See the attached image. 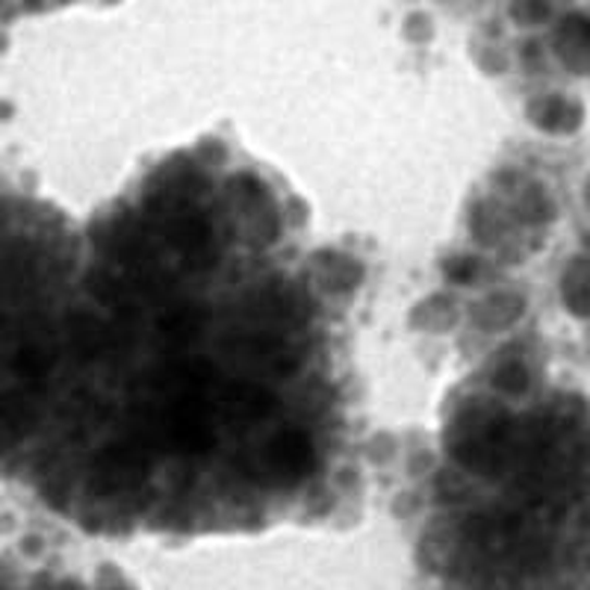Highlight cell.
<instances>
[{"mask_svg": "<svg viewBox=\"0 0 590 590\" xmlns=\"http://www.w3.org/2000/svg\"><path fill=\"white\" fill-rule=\"evenodd\" d=\"M316 464V452L314 443L307 434L302 431H284V434H278L269 448H266V469L275 476L278 481H284V484H293V481H302L314 469Z\"/></svg>", "mask_w": 590, "mask_h": 590, "instance_id": "cell-1", "label": "cell"}, {"mask_svg": "<svg viewBox=\"0 0 590 590\" xmlns=\"http://www.w3.org/2000/svg\"><path fill=\"white\" fill-rule=\"evenodd\" d=\"M95 467L101 472V479L110 481L112 488H115L119 481L143 479L148 467H151V458H148V448H145L139 440L122 438L112 440V443H107V446L101 448Z\"/></svg>", "mask_w": 590, "mask_h": 590, "instance_id": "cell-2", "label": "cell"}, {"mask_svg": "<svg viewBox=\"0 0 590 590\" xmlns=\"http://www.w3.org/2000/svg\"><path fill=\"white\" fill-rule=\"evenodd\" d=\"M216 384V369L207 360H177L165 364L151 376V388L172 396H204Z\"/></svg>", "mask_w": 590, "mask_h": 590, "instance_id": "cell-3", "label": "cell"}, {"mask_svg": "<svg viewBox=\"0 0 590 590\" xmlns=\"http://www.w3.org/2000/svg\"><path fill=\"white\" fill-rule=\"evenodd\" d=\"M169 239L193 266L216 263L213 248H210V224L204 222L201 216L189 213L177 219L169 231Z\"/></svg>", "mask_w": 590, "mask_h": 590, "instance_id": "cell-4", "label": "cell"}, {"mask_svg": "<svg viewBox=\"0 0 590 590\" xmlns=\"http://www.w3.org/2000/svg\"><path fill=\"white\" fill-rule=\"evenodd\" d=\"M36 419H39V410L27 396H21V393L0 396V452H7L21 438H27Z\"/></svg>", "mask_w": 590, "mask_h": 590, "instance_id": "cell-5", "label": "cell"}, {"mask_svg": "<svg viewBox=\"0 0 590 590\" xmlns=\"http://www.w3.org/2000/svg\"><path fill=\"white\" fill-rule=\"evenodd\" d=\"M165 438H169L174 452H181V455H193V458L207 455V452L216 446V438L210 434L207 422H195V419L169 417L165 419Z\"/></svg>", "mask_w": 590, "mask_h": 590, "instance_id": "cell-6", "label": "cell"}, {"mask_svg": "<svg viewBox=\"0 0 590 590\" xmlns=\"http://www.w3.org/2000/svg\"><path fill=\"white\" fill-rule=\"evenodd\" d=\"M69 346L81 360H95L110 346V331L95 319V316L77 314L69 322Z\"/></svg>", "mask_w": 590, "mask_h": 590, "instance_id": "cell-7", "label": "cell"}, {"mask_svg": "<svg viewBox=\"0 0 590 590\" xmlns=\"http://www.w3.org/2000/svg\"><path fill=\"white\" fill-rule=\"evenodd\" d=\"M224 402L231 407V414L239 419H266L275 410V396L269 390L257 384H231L224 393Z\"/></svg>", "mask_w": 590, "mask_h": 590, "instance_id": "cell-8", "label": "cell"}, {"mask_svg": "<svg viewBox=\"0 0 590 590\" xmlns=\"http://www.w3.org/2000/svg\"><path fill=\"white\" fill-rule=\"evenodd\" d=\"M204 328V314L198 307H174L169 314L160 319V334L174 343V346H186V343H193L195 336L201 334Z\"/></svg>", "mask_w": 590, "mask_h": 590, "instance_id": "cell-9", "label": "cell"}, {"mask_svg": "<svg viewBox=\"0 0 590 590\" xmlns=\"http://www.w3.org/2000/svg\"><path fill=\"white\" fill-rule=\"evenodd\" d=\"M51 369H53V355L48 352V348L36 346V343H30V346H21L19 352H15V357H12V372H15L21 381H27L33 390L41 388V381L48 378Z\"/></svg>", "mask_w": 590, "mask_h": 590, "instance_id": "cell-10", "label": "cell"}, {"mask_svg": "<svg viewBox=\"0 0 590 590\" xmlns=\"http://www.w3.org/2000/svg\"><path fill=\"white\" fill-rule=\"evenodd\" d=\"M570 103H564L561 98H543V101H538L534 107H531V119H534V124L538 127H543V131H567L570 127Z\"/></svg>", "mask_w": 590, "mask_h": 590, "instance_id": "cell-11", "label": "cell"}, {"mask_svg": "<svg viewBox=\"0 0 590 590\" xmlns=\"http://www.w3.org/2000/svg\"><path fill=\"white\" fill-rule=\"evenodd\" d=\"M493 388L508 393V396H519L523 390L529 388V372H526V367H523L519 360H508V364H502V367L496 369Z\"/></svg>", "mask_w": 590, "mask_h": 590, "instance_id": "cell-12", "label": "cell"}, {"mask_svg": "<svg viewBox=\"0 0 590 590\" xmlns=\"http://www.w3.org/2000/svg\"><path fill=\"white\" fill-rule=\"evenodd\" d=\"M585 281H588V275H585V263H576L564 275V293H567V302L573 305V310L576 314H585V295H588V286H585Z\"/></svg>", "mask_w": 590, "mask_h": 590, "instance_id": "cell-13", "label": "cell"}, {"mask_svg": "<svg viewBox=\"0 0 590 590\" xmlns=\"http://www.w3.org/2000/svg\"><path fill=\"white\" fill-rule=\"evenodd\" d=\"M446 275H448V281H455V284H467V281H472V275H476V263L467 260V257L448 260Z\"/></svg>", "mask_w": 590, "mask_h": 590, "instance_id": "cell-14", "label": "cell"}, {"mask_svg": "<svg viewBox=\"0 0 590 590\" xmlns=\"http://www.w3.org/2000/svg\"><path fill=\"white\" fill-rule=\"evenodd\" d=\"M514 15H517V19H523V15L543 19V15H546V7H540V3H523V7H514Z\"/></svg>", "mask_w": 590, "mask_h": 590, "instance_id": "cell-15", "label": "cell"}, {"mask_svg": "<svg viewBox=\"0 0 590 590\" xmlns=\"http://www.w3.org/2000/svg\"><path fill=\"white\" fill-rule=\"evenodd\" d=\"M234 184H236V186H243L245 193H251V195L263 193V184H260V181H257V177H251V174H239V177H236Z\"/></svg>", "mask_w": 590, "mask_h": 590, "instance_id": "cell-16", "label": "cell"}]
</instances>
